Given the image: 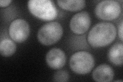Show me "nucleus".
<instances>
[{"instance_id":"5","label":"nucleus","mask_w":123,"mask_h":82,"mask_svg":"<svg viewBox=\"0 0 123 82\" xmlns=\"http://www.w3.org/2000/svg\"><path fill=\"white\" fill-rule=\"evenodd\" d=\"M122 8L120 3L115 1L106 0L98 3L95 8L97 17L103 20H112L120 15Z\"/></svg>"},{"instance_id":"6","label":"nucleus","mask_w":123,"mask_h":82,"mask_svg":"<svg viewBox=\"0 0 123 82\" xmlns=\"http://www.w3.org/2000/svg\"><path fill=\"white\" fill-rule=\"evenodd\" d=\"M9 34L12 40L18 43L25 42L29 36L30 26L24 19H18L10 25Z\"/></svg>"},{"instance_id":"8","label":"nucleus","mask_w":123,"mask_h":82,"mask_svg":"<svg viewBox=\"0 0 123 82\" xmlns=\"http://www.w3.org/2000/svg\"><path fill=\"white\" fill-rule=\"evenodd\" d=\"M46 63L53 69H60L66 64V57L63 51L57 48L50 50L46 56Z\"/></svg>"},{"instance_id":"12","label":"nucleus","mask_w":123,"mask_h":82,"mask_svg":"<svg viewBox=\"0 0 123 82\" xmlns=\"http://www.w3.org/2000/svg\"><path fill=\"white\" fill-rule=\"evenodd\" d=\"M17 46L14 42L9 38H4L0 43V53L4 57H9L15 53Z\"/></svg>"},{"instance_id":"13","label":"nucleus","mask_w":123,"mask_h":82,"mask_svg":"<svg viewBox=\"0 0 123 82\" xmlns=\"http://www.w3.org/2000/svg\"><path fill=\"white\" fill-rule=\"evenodd\" d=\"M69 73L65 70H59L56 71L53 77V80L55 82H65L69 80Z\"/></svg>"},{"instance_id":"11","label":"nucleus","mask_w":123,"mask_h":82,"mask_svg":"<svg viewBox=\"0 0 123 82\" xmlns=\"http://www.w3.org/2000/svg\"><path fill=\"white\" fill-rule=\"evenodd\" d=\"M58 5L64 10L71 11H79L85 6L86 2L84 0H69V1H57Z\"/></svg>"},{"instance_id":"16","label":"nucleus","mask_w":123,"mask_h":82,"mask_svg":"<svg viewBox=\"0 0 123 82\" xmlns=\"http://www.w3.org/2000/svg\"><path fill=\"white\" fill-rule=\"evenodd\" d=\"M115 82H123V81H122V80H117V81H116Z\"/></svg>"},{"instance_id":"3","label":"nucleus","mask_w":123,"mask_h":82,"mask_svg":"<svg viewBox=\"0 0 123 82\" xmlns=\"http://www.w3.org/2000/svg\"><path fill=\"white\" fill-rule=\"evenodd\" d=\"M70 67L73 71L80 75L90 72L95 65L92 54L86 51L75 52L71 57L69 62Z\"/></svg>"},{"instance_id":"14","label":"nucleus","mask_w":123,"mask_h":82,"mask_svg":"<svg viewBox=\"0 0 123 82\" xmlns=\"http://www.w3.org/2000/svg\"><path fill=\"white\" fill-rule=\"evenodd\" d=\"M123 21L121 22V24L118 26V36L120 37L121 40L123 41Z\"/></svg>"},{"instance_id":"4","label":"nucleus","mask_w":123,"mask_h":82,"mask_svg":"<svg viewBox=\"0 0 123 82\" xmlns=\"http://www.w3.org/2000/svg\"><path fill=\"white\" fill-rule=\"evenodd\" d=\"M63 27L57 22H50L42 26L37 32V39L42 44L50 46L58 42L63 36Z\"/></svg>"},{"instance_id":"15","label":"nucleus","mask_w":123,"mask_h":82,"mask_svg":"<svg viewBox=\"0 0 123 82\" xmlns=\"http://www.w3.org/2000/svg\"><path fill=\"white\" fill-rule=\"evenodd\" d=\"M11 2V1H10V0H6V1L1 0V1H0V6L2 7H5L8 6Z\"/></svg>"},{"instance_id":"10","label":"nucleus","mask_w":123,"mask_h":82,"mask_svg":"<svg viewBox=\"0 0 123 82\" xmlns=\"http://www.w3.org/2000/svg\"><path fill=\"white\" fill-rule=\"evenodd\" d=\"M108 58L113 64L120 66L123 62V45L117 43L110 48L108 53Z\"/></svg>"},{"instance_id":"2","label":"nucleus","mask_w":123,"mask_h":82,"mask_svg":"<svg viewBox=\"0 0 123 82\" xmlns=\"http://www.w3.org/2000/svg\"><path fill=\"white\" fill-rule=\"evenodd\" d=\"M28 7L31 13L42 20H53L57 14L55 4L50 0H30Z\"/></svg>"},{"instance_id":"1","label":"nucleus","mask_w":123,"mask_h":82,"mask_svg":"<svg viewBox=\"0 0 123 82\" xmlns=\"http://www.w3.org/2000/svg\"><path fill=\"white\" fill-rule=\"evenodd\" d=\"M117 33V28L112 23L101 22L98 23L90 30L87 40L89 44L93 47H103L115 40Z\"/></svg>"},{"instance_id":"9","label":"nucleus","mask_w":123,"mask_h":82,"mask_svg":"<svg viewBox=\"0 0 123 82\" xmlns=\"http://www.w3.org/2000/svg\"><path fill=\"white\" fill-rule=\"evenodd\" d=\"M114 71L110 66L106 64L98 66L92 72V78L96 82H109L113 80Z\"/></svg>"},{"instance_id":"7","label":"nucleus","mask_w":123,"mask_h":82,"mask_svg":"<svg viewBox=\"0 0 123 82\" xmlns=\"http://www.w3.org/2000/svg\"><path fill=\"white\" fill-rule=\"evenodd\" d=\"M91 18L87 11H81L74 14L70 22V28L76 34H82L89 29L91 24Z\"/></svg>"}]
</instances>
